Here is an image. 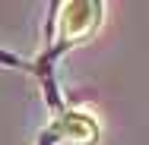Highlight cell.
I'll return each instance as SVG.
<instances>
[{"mask_svg": "<svg viewBox=\"0 0 149 145\" xmlns=\"http://www.w3.org/2000/svg\"><path fill=\"white\" fill-rule=\"evenodd\" d=\"M102 19V3H89V0H70L60 6V19H57V32L60 38L76 41L86 38Z\"/></svg>", "mask_w": 149, "mask_h": 145, "instance_id": "1", "label": "cell"}, {"mask_svg": "<svg viewBox=\"0 0 149 145\" xmlns=\"http://www.w3.org/2000/svg\"><path fill=\"white\" fill-rule=\"evenodd\" d=\"M51 133H54L57 142H67V145H92L98 139L95 120L83 111H67L63 117H57L51 123Z\"/></svg>", "mask_w": 149, "mask_h": 145, "instance_id": "2", "label": "cell"}]
</instances>
